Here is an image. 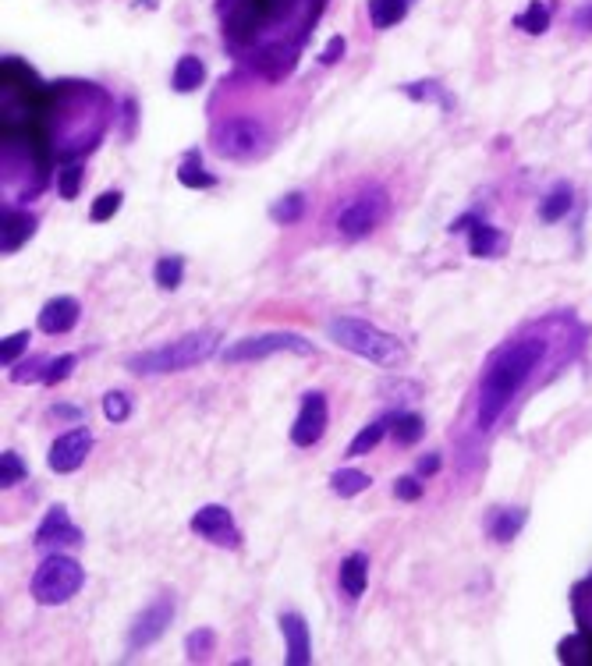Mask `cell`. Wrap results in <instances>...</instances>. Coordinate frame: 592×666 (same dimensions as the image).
Wrapping results in <instances>:
<instances>
[{
    "label": "cell",
    "mask_w": 592,
    "mask_h": 666,
    "mask_svg": "<svg viewBox=\"0 0 592 666\" xmlns=\"http://www.w3.org/2000/svg\"><path fill=\"white\" fill-rule=\"evenodd\" d=\"M29 341H32V333H29V330L8 333V337L0 341V365H4V369H8V365H15V362H18V355H22V351L29 348Z\"/></svg>",
    "instance_id": "836d02e7"
},
{
    "label": "cell",
    "mask_w": 592,
    "mask_h": 666,
    "mask_svg": "<svg viewBox=\"0 0 592 666\" xmlns=\"http://www.w3.org/2000/svg\"><path fill=\"white\" fill-rule=\"evenodd\" d=\"M47 369H50V358H43V355H36V358H29V362H22L18 369H11V383H43L47 380Z\"/></svg>",
    "instance_id": "1f68e13d"
},
{
    "label": "cell",
    "mask_w": 592,
    "mask_h": 666,
    "mask_svg": "<svg viewBox=\"0 0 592 666\" xmlns=\"http://www.w3.org/2000/svg\"><path fill=\"white\" fill-rule=\"evenodd\" d=\"M78 316H82V305H78V298L57 295V298H50L43 309H39V330L50 333V337H61V333L75 330Z\"/></svg>",
    "instance_id": "5bb4252c"
},
{
    "label": "cell",
    "mask_w": 592,
    "mask_h": 666,
    "mask_svg": "<svg viewBox=\"0 0 592 666\" xmlns=\"http://www.w3.org/2000/svg\"><path fill=\"white\" fill-rule=\"evenodd\" d=\"M281 351H291V355H312V341L298 337V333H256V337H242V341L227 344L220 351L227 365H238V362H259V358H270V355H281Z\"/></svg>",
    "instance_id": "8992f818"
},
{
    "label": "cell",
    "mask_w": 592,
    "mask_h": 666,
    "mask_svg": "<svg viewBox=\"0 0 592 666\" xmlns=\"http://www.w3.org/2000/svg\"><path fill=\"white\" fill-rule=\"evenodd\" d=\"M546 355V341L539 337H522V341H507L504 348L493 351V358L486 362L483 383H479V408L476 419L479 429L490 433L500 422V415L507 411V404L515 401L518 390L529 383V376L539 369Z\"/></svg>",
    "instance_id": "6da1fadb"
},
{
    "label": "cell",
    "mask_w": 592,
    "mask_h": 666,
    "mask_svg": "<svg viewBox=\"0 0 592 666\" xmlns=\"http://www.w3.org/2000/svg\"><path fill=\"white\" fill-rule=\"evenodd\" d=\"M213 645H217V635H213L210 628L192 631V635L185 638L188 663H206V659H210V652H213Z\"/></svg>",
    "instance_id": "f546056e"
},
{
    "label": "cell",
    "mask_w": 592,
    "mask_h": 666,
    "mask_svg": "<svg viewBox=\"0 0 592 666\" xmlns=\"http://www.w3.org/2000/svg\"><path fill=\"white\" fill-rule=\"evenodd\" d=\"M281 635L288 645V666H309L312 659V642H309V624H305L302 613H281Z\"/></svg>",
    "instance_id": "9a60e30c"
},
{
    "label": "cell",
    "mask_w": 592,
    "mask_h": 666,
    "mask_svg": "<svg viewBox=\"0 0 592 666\" xmlns=\"http://www.w3.org/2000/svg\"><path fill=\"white\" fill-rule=\"evenodd\" d=\"M188 525H192V532L199 535V539H206V543L213 546H224V550H238V546H242V532H238V525H234L231 511H227L224 504L199 507Z\"/></svg>",
    "instance_id": "ba28073f"
},
{
    "label": "cell",
    "mask_w": 592,
    "mask_h": 666,
    "mask_svg": "<svg viewBox=\"0 0 592 666\" xmlns=\"http://www.w3.org/2000/svg\"><path fill=\"white\" fill-rule=\"evenodd\" d=\"M412 0H369V22L376 29H390V25L405 22Z\"/></svg>",
    "instance_id": "603a6c76"
},
{
    "label": "cell",
    "mask_w": 592,
    "mask_h": 666,
    "mask_svg": "<svg viewBox=\"0 0 592 666\" xmlns=\"http://www.w3.org/2000/svg\"><path fill=\"white\" fill-rule=\"evenodd\" d=\"M22 479H25V461L15 454V450H4V454H0V486L11 489Z\"/></svg>",
    "instance_id": "d6a6232c"
},
{
    "label": "cell",
    "mask_w": 592,
    "mask_h": 666,
    "mask_svg": "<svg viewBox=\"0 0 592 666\" xmlns=\"http://www.w3.org/2000/svg\"><path fill=\"white\" fill-rule=\"evenodd\" d=\"M401 93L412 96V100H419V103H433V100H437L444 110L454 107V100L444 93V86H440V82H408V86H401Z\"/></svg>",
    "instance_id": "f1b7e54d"
},
{
    "label": "cell",
    "mask_w": 592,
    "mask_h": 666,
    "mask_svg": "<svg viewBox=\"0 0 592 666\" xmlns=\"http://www.w3.org/2000/svg\"><path fill=\"white\" fill-rule=\"evenodd\" d=\"M515 29L529 32V36H543L550 29V4L546 0H532L522 15H515Z\"/></svg>",
    "instance_id": "4316f807"
},
{
    "label": "cell",
    "mask_w": 592,
    "mask_h": 666,
    "mask_svg": "<svg viewBox=\"0 0 592 666\" xmlns=\"http://www.w3.org/2000/svg\"><path fill=\"white\" fill-rule=\"evenodd\" d=\"M468 231V252L476 259H497L500 252L507 248V238L497 231V227H490L486 220H479L476 213H465V217H458L451 224V234H461Z\"/></svg>",
    "instance_id": "4fadbf2b"
},
{
    "label": "cell",
    "mask_w": 592,
    "mask_h": 666,
    "mask_svg": "<svg viewBox=\"0 0 592 666\" xmlns=\"http://www.w3.org/2000/svg\"><path fill=\"white\" fill-rule=\"evenodd\" d=\"M394 443L398 447H415V443L426 436V422H422V415H415V411H398V419H394Z\"/></svg>",
    "instance_id": "d4e9b609"
},
{
    "label": "cell",
    "mask_w": 592,
    "mask_h": 666,
    "mask_svg": "<svg viewBox=\"0 0 592 666\" xmlns=\"http://www.w3.org/2000/svg\"><path fill=\"white\" fill-rule=\"evenodd\" d=\"M575 25H582V29H592V4H585L582 11H575Z\"/></svg>",
    "instance_id": "b9f144b4"
},
{
    "label": "cell",
    "mask_w": 592,
    "mask_h": 666,
    "mask_svg": "<svg viewBox=\"0 0 592 666\" xmlns=\"http://www.w3.org/2000/svg\"><path fill=\"white\" fill-rule=\"evenodd\" d=\"M369 486H373V479H369L362 468H337V472L330 475V489H334L341 500H351V496L366 493Z\"/></svg>",
    "instance_id": "7402d4cb"
},
{
    "label": "cell",
    "mask_w": 592,
    "mask_h": 666,
    "mask_svg": "<svg viewBox=\"0 0 592 666\" xmlns=\"http://www.w3.org/2000/svg\"><path fill=\"white\" fill-rule=\"evenodd\" d=\"M327 330H330V341H334L337 348L366 358V362H373V365H398L401 358H405V344H401L394 333L380 330V326L366 323V319H359V316L330 319Z\"/></svg>",
    "instance_id": "3957f363"
},
{
    "label": "cell",
    "mask_w": 592,
    "mask_h": 666,
    "mask_svg": "<svg viewBox=\"0 0 592 666\" xmlns=\"http://www.w3.org/2000/svg\"><path fill=\"white\" fill-rule=\"evenodd\" d=\"M383 217H387V192H383V188H366V192L355 195V199L337 213V231L348 241H362L376 231V224H380Z\"/></svg>",
    "instance_id": "52a82bcc"
},
{
    "label": "cell",
    "mask_w": 592,
    "mask_h": 666,
    "mask_svg": "<svg viewBox=\"0 0 592 666\" xmlns=\"http://www.w3.org/2000/svg\"><path fill=\"white\" fill-rule=\"evenodd\" d=\"M50 419H61V422H82V408H75V404H54V408H50Z\"/></svg>",
    "instance_id": "60d3db41"
},
{
    "label": "cell",
    "mask_w": 592,
    "mask_h": 666,
    "mask_svg": "<svg viewBox=\"0 0 592 666\" xmlns=\"http://www.w3.org/2000/svg\"><path fill=\"white\" fill-rule=\"evenodd\" d=\"M32 234H36V217L25 213V210H8V206H4V241H0L4 256L18 252V248H22Z\"/></svg>",
    "instance_id": "e0dca14e"
},
{
    "label": "cell",
    "mask_w": 592,
    "mask_h": 666,
    "mask_svg": "<svg viewBox=\"0 0 592 666\" xmlns=\"http://www.w3.org/2000/svg\"><path fill=\"white\" fill-rule=\"evenodd\" d=\"M341 54H344V36H334L327 47L320 50V64H327V68H330V64L341 61Z\"/></svg>",
    "instance_id": "ab89813d"
},
{
    "label": "cell",
    "mask_w": 592,
    "mask_h": 666,
    "mask_svg": "<svg viewBox=\"0 0 592 666\" xmlns=\"http://www.w3.org/2000/svg\"><path fill=\"white\" fill-rule=\"evenodd\" d=\"M32 543H36L39 550H64V546H82V528H78L75 521L68 518V511L57 504V507H50V511H47V518L39 521L36 535H32Z\"/></svg>",
    "instance_id": "7c38bea8"
},
{
    "label": "cell",
    "mask_w": 592,
    "mask_h": 666,
    "mask_svg": "<svg viewBox=\"0 0 592 666\" xmlns=\"http://www.w3.org/2000/svg\"><path fill=\"white\" fill-rule=\"evenodd\" d=\"M171 620H174V596L153 599V603L132 620V628H128V649L139 652V649H146V645L160 642Z\"/></svg>",
    "instance_id": "30bf717a"
},
{
    "label": "cell",
    "mask_w": 592,
    "mask_h": 666,
    "mask_svg": "<svg viewBox=\"0 0 592 666\" xmlns=\"http://www.w3.org/2000/svg\"><path fill=\"white\" fill-rule=\"evenodd\" d=\"M529 521V511L525 507H493L490 514H486V535L490 539H497V543H511L518 532H522V525Z\"/></svg>",
    "instance_id": "2e32d148"
},
{
    "label": "cell",
    "mask_w": 592,
    "mask_h": 666,
    "mask_svg": "<svg viewBox=\"0 0 592 666\" xmlns=\"http://www.w3.org/2000/svg\"><path fill=\"white\" fill-rule=\"evenodd\" d=\"M571 206H575V192H571V185H557L554 192L539 202V220H543V224H557V220L568 217Z\"/></svg>",
    "instance_id": "44dd1931"
},
{
    "label": "cell",
    "mask_w": 592,
    "mask_h": 666,
    "mask_svg": "<svg viewBox=\"0 0 592 666\" xmlns=\"http://www.w3.org/2000/svg\"><path fill=\"white\" fill-rule=\"evenodd\" d=\"M178 181L185 188H213L217 178L210 171H203V163H199V149H188L185 160L178 163Z\"/></svg>",
    "instance_id": "cb8c5ba5"
},
{
    "label": "cell",
    "mask_w": 592,
    "mask_h": 666,
    "mask_svg": "<svg viewBox=\"0 0 592 666\" xmlns=\"http://www.w3.org/2000/svg\"><path fill=\"white\" fill-rule=\"evenodd\" d=\"M327 422H330L327 394L309 390V394L302 397V404H298L295 426H291V443H295V447H312V443H320L323 433H327Z\"/></svg>",
    "instance_id": "9c48e42d"
},
{
    "label": "cell",
    "mask_w": 592,
    "mask_h": 666,
    "mask_svg": "<svg viewBox=\"0 0 592 666\" xmlns=\"http://www.w3.org/2000/svg\"><path fill=\"white\" fill-rule=\"evenodd\" d=\"M153 280L160 284V291H178L185 280V259L181 256H160L153 266Z\"/></svg>",
    "instance_id": "484cf974"
},
{
    "label": "cell",
    "mask_w": 592,
    "mask_h": 666,
    "mask_svg": "<svg viewBox=\"0 0 592 666\" xmlns=\"http://www.w3.org/2000/svg\"><path fill=\"white\" fill-rule=\"evenodd\" d=\"M440 468H444V457H440V454H426V457H419L415 475H419V479H426V475H437Z\"/></svg>",
    "instance_id": "f35d334b"
},
{
    "label": "cell",
    "mask_w": 592,
    "mask_h": 666,
    "mask_svg": "<svg viewBox=\"0 0 592 666\" xmlns=\"http://www.w3.org/2000/svg\"><path fill=\"white\" fill-rule=\"evenodd\" d=\"M89 454H93V433H89L86 426H78V429H68L64 436H57L54 447H50V454H47V465H50V472H57V475H71L86 465Z\"/></svg>",
    "instance_id": "8fae6325"
},
{
    "label": "cell",
    "mask_w": 592,
    "mask_h": 666,
    "mask_svg": "<svg viewBox=\"0 0 592 666\" xmlns=\"http://www.w3.org/2000/svg\"><path fill=\"white\" fill-rule=\"evenodd\" d=\"M394 419H398V411H387V415H380V419H373L366 429H362L355 440L348 443V457H362V454H373L376 447L383 443V436L394 429Z\"/></svg>",
    "instance_id": "d6986e66"
},
{
    "label": "cell",
    "mask_w": 592,
    "mask_h": 666,
    "mask_svg": "<svg viewBox=\"0 0 592 666\" xmlns=\"http://www.w3.org/2000/svg\"><path fill=\"white\" fill-rule=\"evenodd\" d=\"M78 365V355H61V358H50V369H47V387H57L61 380H68L71 372H75Z\"/></svg>",
    "instance_id": "d590c367"
},
{
    "label": "cell",
    "mask_w": 592,
    "mask_h": 666,
    "mask_svg": "<svg viewBox=\"0 0 592 666\" xmlns=\"http://www.w3.org/2000/svg\"><path fill=\"white\" fill-rule=\"evenodd\" d=\"M78 185H82V167L78 163H68L61 171V178H57V188H61V199L71 202L78 195Z\"/></svg>",
    "instance_id": "8d00e7d4"
},
{
    "label": "cell",
    "mask_w": 592,
    "mask_h": 666,
    "mask_svg": "<svg viewBox=\"0 0 592 666\" xmlns=\"http://www.w3.org/2000/svg\"><path fill=\"white\" fill-rule=\"evenodd\" d=\"M121 202H125V195L114 192V188L103 192V195H96L93 210H89V220H93V224H107V220H114V213L121 210Z\"/></svg>",
    "instance_id": "4dcf8cb0"
},
{
    "label": "cell",
    "mask_w": 592,
    "mask_h": 666,
    "mask_svg": "<svg viewBox=\"0 0 592 666\" xmlns=\"http://www.w3.org/2000/svg\"><path fill=\"white\" fill-rule=\"evenodd\" d=\"M337 581H341L344 596L359 599L362 592H366V581H369V557L366 553H348V557L341 560V574H337Z\"/></svg>",
    "instance_id": "ac0fdd59"
},
{
    "label": "cell",
    "mask_w": 592,
    "mask_h": 666,
    "mask_svg": "<svg viewBox=\"0 0 592 666\" xmlns=\"http://www.w3.org/2000/svg\"><path fill=\"white\" fill-rule=\"evenodd\" d=\"M103 415H107V422H125L132 415V401H128L125 390H110L103 397Z\"/></svg>",
    "instance_id": "e575fe53"
},
{
    "label": "cell",
    "mask_w": 592,
    "mask_h": 666,
    "mask_svg": "<svg viewBox=\"0 0 592 666\" xmlns=\"http://www.w3.org/2000/svg\"><path fill=\"white\" fill-rule=\"evenodd\" d=\"M220 333L217 330H195L185 333L178 341L164 344V348H149V351H135L128 355L125 369L135 372V376H167V372H185L203 365L206 358L217 355Z\"/></svg>",
    "instance_id": "7a4b0ae2"
},
{
    "label": "cell",
    "mask_w": 592,
    "mask_h": 666,
    "mask_svg": "<svg viewBox=\"0 0 592 666\" xmlns=\"http://www.w3.org/2000/svg\"><path fill=\"white\" fill-rule=\"evenodd\" d=\"M86 585V571L75 557H64V553H50L43 564L36 567L29 581V592L39 606H64L68 599L78 596V589Z\"/></svg>",
    "instance_id": "277c9868"
},
{
    "label": "cell",
    "mask_w": 592,
    "mask_h": 666,
    "mask_svg": "<svg viewBox=\"0 0 592 666\" xmlns=\"http://www.w3.org/2000/svg\"><path fill=\"white\" fill-rule=\"evenodd\" d=\"M394 496H398V500H405V504L419 500V496H422L419 475H401V479H394Z\"/></svg>",
    "instance_id": "74e56055"
},
{
    "label": "cell",
    "mask_w": 592,
    "mask_h": 666,
    "mask_svg": "<svg viewBox=\"0 0 592 666\" xmlns=\"http://www.w3.org/2000/svg\"><path fill=\"white\" fill-rule=\"evenodd\" d=\"M206 82V64L199 61L195 54H185L178 57V64H174V75H171V89L174 93H195V89Z\"/></svg>",
    "instance_id": "ffe728a7"
},
{
    "label": "cell",
    "mask_w": 592,
    "mask_h": 666,
    "mask_svg": "<svg viewBox=\"0 0 592 666\" xmlns=\"http://www.w3.org/2000/svg\"><path fill=\"white\" fill-rule=\"evenodd\" d=\"M302 217H305V195L302 192L284 195V199H277L270 206V220H273V224H281V227L298 224Z\"/></svg>",
    "instance_id": "83f0119b"
},
{
    "label": "cell",
    "mask_w": 592,
    "mask_h": 666,
    "mask_svg": "<svg viewBox=\"0 0 592 666\" xmlns=\"http://www.w3.org/2000/svg\"><path fill=\"white\" fill-rule=\"evenodd\" d=\"M213 153L220 160H252L266 149L270 142V132L256 117H227L213 128Z\"/></svg>",
    "instance_id": "5b68a950"
}]
</instances>
